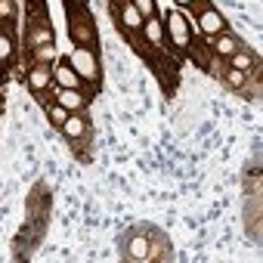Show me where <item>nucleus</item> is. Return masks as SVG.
Returning <instances> with one entry per match:
<instances>
[{"label":"nucleus","mask_w":263,"mask_h":263,"mask_svg":"<svg viewBox=\"0 0 263 263\" xmlns=\"http://www.w3.org/2000/svg\"><path fill=\"white\" fill-rule=\"evenodd\" d=\"M217 50H220L223 56H232V53H235V41H232V37H220V41H217Z\"/></svg>","instance_id":"nucleus-13"},{"label":"nucleus","mask_w":263,"mask_h":263,"mask_svg":"<svg viewBox=\"0 0 263 263\" xmlns=\"http://www.w3.org/2000/svg\"><path fill=\"white\" fill-rule=\"evenodd\" d=\"M177 4H192V0H177Z\"/></svg>","instance_id":"nucleus-20"},{"label":"nucleus","mask_w":263,"mask_h":263,"mask_svg":"<svg viewBox=\"0 0 263 263\" xmlns=\"http://www.w3.org/2000/svg\"><path fill=\"white\" fill-rule=\"evenodd\" d=\"M13 53V41L10 37H4V34H0V59H7Z\"/></svg>","instance_id":"nucleus-16"},{"label":"nucleus","mask_w":263,"mask_h":263,"mask_svg":"<svg viewBox=\"0 0 263 263\" xmlns=\"http://www.w3.org/2000/svg\"><path fill=\"white\" fill-rule=\"evenodd\" d=\"M167 31H171V37H174L177 47H186V44H189V25H186V19H183L177 10L167 16Z\"/></svg>","instance_id":"nucleus-2"},{"label":"nucleus","mask_w":263,"mask_h":263,"mask_svg":"<svg viewBox=\"0 0 263 263\" xmlns=\"http://www.w3.org/2000/svg\"><path fill=\"white\" fill-rule=\"evenodd\" d=\"M134 7L140 10V16H155V0H134Z\"/></svg>","instance_id":"nucleus-11"},{"label":"nucleus","mask_w":263,"mask_h":263,"mask_svg":"<svg viewBox=\"0 0 263 263\" xmlns=\"http://www.w3.org/2000/svg\"><path fill=\"white\" fill-rule=\"evenodd\" d=\"M56 81L62 84V90H78V71L71 65H59L56 68Z\"/></svg>","instance_id":"nucleus-4"},{"label":"nucleus","mask_w":263,"mask_h":263,"mask_svg":"<svg viewBox=\"0 0 263 263\" xmlns=\"http://www.w3.org/2000/svg\"><path fill=\"white\" fill-rule=\"evenodd\" d=\"M13 16V4L10 0H0V19H10Z\"/></svg>","instance_id":"nucleus-17"},{"label":"nucleus","mask_w":263,"mask_h":263,"mask_svg":"<svg viewBox=\"0 0 263 263\" xmlns=\"http://www.w3.org/2000/svg\"><path fill=\"white\" fill-rule=\"evenodd\" d=\"M226 25H223V16L220 13H214V10H204L201 13V31H208V34H220Z\"/></svg>","instance_id":"nucleus-3"},{"label":"nucleus","mask_w":263,"mask_h":263,"mask_svg":"<svg viewBox=\"0 0 263 263\" xmlns=\"http://www.w3.org/2000/svg\"><path fill=\"white\" fill-rule=\"evenodd\" d=\"M65 118H68V108H62V105H50V121L65 124Z\"/></svg>","instance_id":"nucleus-14"},{"label":"nucleus","mask_w":263,"mask_h":263,"mask_svg":"<svg viewBox=\"0 0 263 263\" xmlns=\"http://www.w3.org/2000/svg\"><path fill=\"white\" fill-rule=\"evenodd\" d=\"M84 127H87V124H84L81 118H65V124H62L65 137H71V140H74V137H84Z\"/></svg>","instance_id":"nucleus-9"},{"label":"nucleus","mask_w":263,"mask_h":263,"mask_svg":"<svg viewBox=\"0 0 263 263\" xmlns=\"http://www.w3.org/2000/svg\"><path fill=\"white\" fill-rule=\"evenodd\" d=\"M71 37H74V44H81V47H87L90 41H93V31L87 28V22H71Z\"/></svg>","instance_id":"nucleus-6"},{"label":"nucleus","mask_w":263,"mask_h":263,"mask_svg":"<svg viewBox=\"0 0 263 263\" xmlns=\"http://www.w3.org/2000/svg\"><path fill=\"white\" fill-rule=\"evenodd\" d=\"M232 62H235V68H238V71H245V68H251V56H241V53H232Z\"/></svg>","instance_id":"nucleus-15"},{"label":"nucleus","mask_w":263,"mask_h":263,"mask_svg":"<svg viewBox=\"0 0 263 263\" xmlns=\"http://www.w3.org/2000/svg\"><path fill=\"white\" fill-rule=\"evenodd\" d=\"M37 59H41V62L53 59V47H41V50H37Z\"/></svg>","instance_id":"nucleus-18"},{"label":"nucleus","mask_w":263,"mask_h":263,"mask_svg":"<svg viewBox=\"0 0 263 263\" xmlns=\"http://www.w3.org/2000/svg\"><path fill=\"white\" fill-rule=\"evenodd\" d=\"M121 19H124L127 28H140V25H143V16H140V10H137L134 4H127V7L121 10Z\"/></svg>","instance_id":"nucleus-7"},{"label":"nucleus","mask_w":263,"mask_h":263,"mask_svg":"<svg viewBox=\"0 0 263 263\" xmlns=\"http://www.w3.org/2000/svg\"><path fill=\"white\" fill-rule=\"evenodd\" d=\"M59 105L68 108V111H78V108L84 105V96H81L78 90H62V93H59Z\"/></svg>","instance_id":"nucleus-5"},{"label":"nucleus","mask_w":263,"mask_h":263,"mask_svg":"<svg viewBox=\"0 0 263 263\" xmlns=\"http://www.w3.org/2000/svg\"><path fill=\"white\" fill-rule=\"evenodd\" d=\"M71 68H74L81 78H93V74H96V62H93V56H90L87 47H78V50L71 53Z\"/></svg>","instance_id":"nucleus-1"},{"label":"nucleus","mask_w":263,"mask_h":263,"mask_svg":"<svg viewBox=\"0 0 263 263\" xmlns=\"http://www.w3.org/2000/svg\"><path fill=\"white\" fill-rule=\"evenodd\" d=\"M146 37H149L152 44H158V41H161V25L155 22V16H152V19H149V25H146Z\"/></svg>","instance_id":"nucleus-12"},{"label":"nucleus","mask_w":263,"mask_h":263,"mask_svg":"<svg viewBox=\"0 0 263 263\" xmlns=\"http://www.w3.org/2000/svg\"><path fill=\"white\" fill-rule=\"evenodd\" d=\"M28 84H31L34 90H44V87L50 84V71H47V68H34V71L28 74Z\"/></svg>","instance_id":"nucleus-10"},{"label":"nucleus","mask_w":263,"mask_h":263,"mask_svg":"<svg viewBox=\"0 0 263 263\" xmlns=\"http://www.w3.org/2000/svg\"><path fill=\"white\" fill-rule=\"evenodd\" d=\"M241 81H245V74H241L238 68H235V71H229V84H232V87H238Z\"/></svg>","instance_id":"nucleus-19"},{"label":"nucleus","mask_w":263,"mask_h":263,"mask_svg":"<svg viewBox=\"0 0 263 263\" xmlns=\"http://www.w3.org/2000/svg\"><path fill=\"white\" fill-rule=\"evenodd\" d=\"M130 257H134V260H146L149 257V241L143 235H137L134 241H130Z\"/></svg>","instance_id":"nucleus-8"}]
</instances>
